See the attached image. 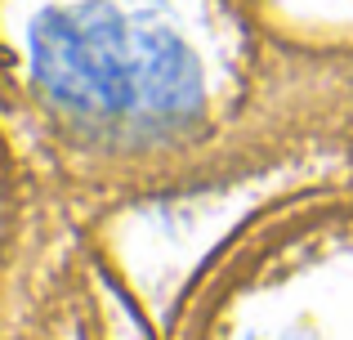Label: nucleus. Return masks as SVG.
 I'll return each instance as SVG.
<instances>
[{"label": "nucleus", "instance_id": "f257e3e1", "mask_svg": "<svg viewBox=\"0 0 353 340\" xmlns=\"http://www.w3.org/2000/svg\"><path fill=\"white\" fill-rule=\"evenodd\" d=\"M27 63L45 99L117 130H174L206 103V72L165 18L117 0L45 9L27 27Z\"/></svg>", "mask_w": 353, "mask_h": 340}]
</instances>
